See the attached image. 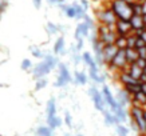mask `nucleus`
Instances as JSON below:
<instances>
[{"label":"nucleus","instance_id":"obj_1","mask_svg":"<svg viewBox=\"0 0 146 136\" xmlns=\"http://www.w3.org/2000/svg\"><path fill=\"white\" fill-rule=\"evenodd\" d=\"M111 9L115 13V16L118 20H125V22H130L131 16L134 15L133 12V5L127 3L126 0H113L111 3Z\"/></svg>","mask_w":146,"mask_h":136},{"label":"nucleus","instance_id":"obj_2","mask_svg":"<svg viewBox=\"0 0 146 136\" xmlns=\"http://www.w3.org/2000/svg\"><path fill=\"white\" fill-rule=\"evenodd\" d=\"M131 119L134 120V123L137 124L138 132L141 133H146V119H145V110L139 107V105L134 104L131 107Z\"/></svg>","mask_w":146,"mask_h":136},{"label":"nucleus","instance_id":"obj_3","mask_svg":"<svg viewBox=\"0 0 146 136\" xmlns=\"http://www.w3.org/2000/svg\"><path fill=\"white\" fill-rule=\"evenodd\" d=\"M118 37V34L115 30L110 28L107 26H102L99 30V40L102 41L103 45H109V44H115V40Z\"/></svg>","mask_w":146,"mask_h":136},{"label":"nucleus","instance_id":"obj_4","mask_svg":"<svg viewBox=\"0 0 146 136\" xmlns=\"http://www.w3.org/2000/svg\"><path fill=\"white\" fill-rule=\"evenodd\" d=\"M98 19L102 22L103 26H107L115 30V24L118 22V19L115 16V13L113 12V9H105V11H101V12H98Z\"/></svg>","mask_w":146,"mask_h":136},{"label":"nucleus","instance_id":"obj_5","mask_svg":"<svg viewBox=\"0 0 146 136\" xmlns=\"http://www.w3.org/2000/svg\"><path fill=\"white\" fill-rule=\"evenodd\" d=\"M109 67L114 68V70H122L123 71L126 67H129L127 59H126V51L125 49H118L117 55L114 56V59L111 60V63L109 64Z\"/></svg>","mask_w":146,"mask_h":136},{"label":"nucleus","instance_id":"obj_6","mask_svg":"<svg viewBox=\"0 0 146 136\" xmlns=\"http://www.w3.org/2000/svg\"><path fill=\"white\" fill-rule=\"evenodd\" d=\"M89 95L91 96L94 101V107L97 108L99 112H105V105H106V101H105V97L102 95V92H99V89H97L95 87H91L89 89Z\"/></svg>","mask_w":146,"mask_h":136},{"label":"nucleus","instance_id":"obj_7","mask_svg":"<svg viewBox=\"0 0 146 136\" xmlns=\"http://www.w3.org/2000/svg\"><path fill=\"white\" fill-rule=\"evenodd\" d=\"M102 95H103V97H105V101H106V104L110 107L111 112H114L118 107H119V104H118V101H117V97H114V95L111 93L110 88L107 87V85H103V88H102Z\"/></svg>","mask_w":146,"mask_h":136},{"label":"nucleus","instance_id":"obj_8","mask_svg":"<svg viewBox=\"0 0 146 136\" xmlns=\"http://www.w3.org/2000/svg\"><path fill=\"white\" fill-rule=\"evenodd\" d=\"M118 52V47L115 44H109V45H103V49H102V53H103V59H105V63L106 64H110L111 60L114 59V56Z\"/></svg>","mask_w":146,"mask_h":136},{"label":"nucleus","instance_id":"obj_9","mask_svg":"<svg viewBox=\"0 0 146 136\" xmlns=\"http://www.w3.org/2000/svg\"><path fill=\"white\" fill-rule=\"evenodd\" d=\"M115 31L118 36H129V34L133 31L130 22H125V20H118L115 24Z\"/></svg>","mask_w":146,"mask_h":136},{"label":"nucleus","instance_id":"obj_10","mask_svg":"<svg viewBox=\"0 0 146 136\" xmlns=\"http://www.w3.org/2000/svg\"><path fill=\"white\" fill-rule=\"evenodd\" d=\"M130 24H131L133 31H135V32L146 28V24L143 22V16H139V15H133L131 19H130Z\"/></svg>","mask_w":146,"mask_h":136},{"label":"nucleus","instance_id":"obj_11","mask_svg":"<svg viewBox=\"0 0 146 136\" xmlns=\"http://www.w3.org/2000/svg\"><path fill=\"white\" fill-rule=\"evenodd\" d=\"M119 80L122 81L123 85H131V84H141V81L137 79H134L131 75L127 72V70L123 71V72H121L119 74Z\"/></svg>","mask_w":146,"mask_h":136},{"label":"nucleus","instance_id":"obj_12","mask_svg":"<svg viewBox=\"0 0 146 136\" xmlns=\"http://www.w3.org/2000/svg\"><path fill=\"white\" fill-rule=\"evenodd\" d=\"M51 71V68H50L47 64H46L44 62L40 63V64H38V66L35 67V70H34V78H36V79H40V78H43L44 75H47Z\"/></svg>","mask_w":146,"mask_h":136},{"label":"nucleus","instance_id":"obj_13","mask_svg":"<svg viewBox=\"0 0 146 136\" xmlns=\"http://www.w3.org/2000/svg\"><path fill=\"white\" fill-rule=\"evenodd\" d=\"M89 30L90 27L86 24V23H80L78 24L75 30V40L80 39V37H86V36H89Z\"/></svg>","mask_w":146,"mask_h":136},{"label":"nucleus","instance_id":"obj_14","mask_svg":"<svg viewBox=\"0 0 146 136\" xmlns=\"http://www.w3.org/2000/svg\"><path fill=\"white\" fill-rule=\"evenodd\" d=\"M127 72L131 75V76H133L134 79L139 80V79H141V76H142V74H143V70H142L141 67H138L137 64L134 63V64H129Z\"/></svg>","mask_w":146,"mask_h":136},{"label":"nucleus","instance_id":"obj_15","mask_svg":"<svg viewBox=\"0 0 146 136\" xmlns=\"http://www.w3.org/2000/svg\"><path fill=\"white\" fill-rule=\"evenodd\" d=\"M102 114H103V119H105L106 125H117V124H119V122H118L117 116L114 115V112L105 111V112H102Z\"/></svg>","mask_w":146,"mask_h":136},{"label":"nucleus","instance_id":"obj_16","mask_svg":"<svg viewBox=\"0 0 146 136\" xmlns=\"http://www.w3.org/2000/svg\"><path fill=\"white\" fill-rule=\"evenodd\" d=\"M46 111H47V119H51L56 116V101H55V99H50L47 101Z\"/></svg>","mask_w":146,"mask_h":136},{"label":"nucleus","instance_id":"obj_17","mask_svg":"<svg viewBox=\"0 0 146 136\" xmlns=\"http://www.w3.org/2000/svg\"><path fill=\"white\" fill-rule=\"evenodd\" d=\"M125 51H126V59L129 64H134L139 59V53L135 48H126Z\"/></svg>","mask_w":146,"mask_h":136},{"label":"nucleus","instance_id":"obj_18","mask_svg":"<svg viewBox=\"0 0 146 136\" xmlns=\"http://www.w3.org/2000/svg\"><path fill=\"white\" fill-rule=\"evenodd\" d=\"M130 100H131V96L126 92V89L119 91V92H118V95H117V101H118V104H119L121 107H125V105L127 104Z\"/></svg>","mask_w":146,"mask_h":136},{"label":"nucleus","instance_id":"obj_19","mask_svg":"<svg viewBox=\"0 0 146 136\" xmlns=\"http://www.w3.org/2000/svg\"><path fill=\"white\" fill-rule=\"evenodd\" d=\"M114 115L117 116L119 124H123V123L127 122V112H126V110H125V107H121L119 105V107L114 111Z\"/></svg>","mask_w":146,"mask_h":136},{"label":"nucleus","instance_id":"obj_20","mask_svg":"<svg viewBox=\"0 0 146 136\" xmlns=\"http://www.w3.org/2000/svg\"><path fill=\"white\" fill-rule=\"evenodd\" d=\"M82 59H83L84 64L89 67V68H95V67H98L97 63H95V59H93V56H91L89 52H84L83 56H82Z\"/></svg>","mask_w":146,"mask_h":136},{"label":"nucleus","instance_id":"obj_21","mask_svg":"<svg viewBox=\"0 0 146 136\" xmlns=\"http://www.w3.org/2000/svg\"><path fill=\"white\" fill-rule=\"evenodd\" d=\"M133 101L134 103H137L135 105H139V107H142V105H145L146 104V93H143L141 91V92H138V93H135L133 97Z\"/></svg>","mask_w":146,"mask_h":136},{"label":"nucleus","instance_id":"obj_22","mask_svg":"<svg viewBox=\"0 0 146 136\" xmlns=\"http://www.w3.org/2000/svg\"><path fill=\"white\" fill-rule=\"evenodd\" d=\"M125 89H126V92L130 95V96L133 97L135 93L141 92V84H131V85H125Z\"/></svg>","mask_w":146,"mask_h":136},{"label":"nucleus","instance_id":"obj_23","mask_svg":"<svg viewBox=\"0 0 146 136\" xmlns=\"http://www.w3.org/2000/svg\"><path fill=\"white\" fill-rule=\"evenodd\" d=\"M59 71H60V74H59V75H60L62 78H64L68 83H71V81H72V78H71L70 72H68V70H67V67L64 66V64H59Z\"/></svg>","mask_w":146,"mask_h":136},{"label":"nucleus","instance_id":"obj_24","mask_svg":"<svg viewBox=\"0 0 146 136\" xmlns=\"http://www.w3.org/2000/svg\"><path fill=\"white\" fill-rule=\"evenodd\" d=\"M47 125H48L51 129L58 128V127H60V125H62V120H60V118H58V116L51 118V119H47Z\"/></svg>","mask_w":146,"mask_h":136},{"label":"nucleus","instance_id":"obj_25","mask_svg":"<svg viewBox=\"0 0 146 136\" xmlns=\"http://www.w3.org/2000/svg\"><path fill=\"white\" fill-rule=\"evenodd\" d=\"M72 7H74V9H75V18H78V19H83L84 16H86V9L82 7L80 4H78V3H74L72 4Z\"/></svg>","mask_w":146,"mask_h":136},{"label":"nucleus","instance_id":"obj_26","mask_svg":"<svg viewBox=\"0 0 146 136\" xmlns=\"http://www.w3.org/2000/svg\"><path fill=\"white\" fill-rule=\"evenodd\" d=\"M36 133L38 136H52V129L47 125H42L36 129Z\"/></svg>","mask_w":146,"mask_h":136},{"label":"nucleus","instance_id":"obj_27","mask_svg":"<svg viewBox=\"0 0 146 136\" xmlns=\"http://www.w3.org/2000/svg\"><path fill=\"white\" fill-rule=\"evenodd\" d=\"M115 45L118 47V49H126L127 48V40L126 36H118L115 40Z\"/></svg>","mask_w":146,"mask_h":136},{"label":"nucleus","instance_id":"obj_28","mask_svg":"<svg viewBox=\"0 0 146 136\" xmlns=\"http://www.w3.org/2000/svg\"><path fill=\"white\" fill-rule=\"evenodd\" d=\"M63 47H64V39L59 37L56 40V43L54 45V52L55 53H63Z\"/></svg>","mask_w":146,"mask_h":136},{"label":"nucleus","instance_id":"obj_29","mask_svg":"<svg viewBox=\"0 0 146 136\" xmlns=\"http://www.w3.org/2000/svg\"><path fill=\"white\" fill-rule=\"evenodd\" d=\"M44 63L50 67V68H51V70H52L54 67H56L58 59H56V57H54V56H51V55H47V56L44 57Z\"/></svg>","mask_w":146,"mask_h":136},{"label":"nucleus","instance_id":"obj_30","mask_svg":"<svg viewBox=\"0 0 146 136\" xmlns=\"http://www.w3.org/2000/svg\"><path fill=\"white\" fill-rule=\"evenodd\" d=\"M133 12L134 15H139V16H143V8H142V3H138V1H135V3H133Z\"/></svg>","mask_w":146,"mask_h":136},{"label":"nucleus","instance_id":"obj_31","mask_svg":"<svg viewBox=\"0 0 146 136\" xmlns=\"http://www.w3.org/2000/svg\"><path fill=\"white\" fill-rule=\"evenodd\" d=\"M75 81H76V84L79 83L82 85H84L86 81H87V78H86V75L83 72H75Z\"/></svg>","mask_w":146,"mask_h":136},{"label":"nucleus","instance_id":"obj_32","mask_svg":"<svg viewBox=\"0 0 146 136\" xmlns=\"http://www.w3.org/2000/svg\"><path fill=\"white\" fill-rule=\"evenodd\" d=\"M126 40H127V48H135L137 35H129V36H126Z\"/></svg>","mask_w":146,"mask_h":136},{"label":"nucleus","instance_id":"obj_33","mask_svg":"<svg viewBox=\"0 0 146 136\" xmlns=\"http://www.w3.org/2000/svg\"><path fill=\"white\" fill-rule=\"evenodd\" d=\"M115 127H117V133H118V136H127L129 135V129L125 127V125L117 124Z\"/></svg>","mask_w":146,"mask_h":136},{"label":"nucleus","instance_id":"obj_34","mask_svg":"<svg viewBox=\"0 0 146 136\" xmlns=\"http://www.w3.org/2000/svg\"><path fill=\"white\" fill-rule=\"evenodd\" d=\"M67 84H68V81H67V80L64 79V78H62V76L59 75V76H58V79H56V81H55V84H54V85H55V87L62 88V87H66Z\"/></svg>","mask_w":146,"mask_h":136},{"label":"nucleus","instance_id":"obj_35","mask_svg":"<svg viewBox=\"0 0 146 136\" xmlns=\"http://www.w3.org/2000/svg\"><path fill=\"white\" fill-rule=\"evenodd\" d=\"M46 85H47V80H46L44 78H40L35 83V89H42V88H44Z\"/></svg>","mask_w":146,"mask_h":136},{"label":"nucleus","instance_id":"obj_36","mask_svg":"<svg viewBox=\"0 0 146 136\" xmlns=\"http://www.w3.org/2000/svg\"><path fill=\"white\" fill-rule=\"evenodd\" d=\"M47 28H48L50 34H56V31H59L58 27L55 26V24H52V23H47Z\"/></svg>","mask_w":146,"mask_h":136},{"label":"nucleus","instance_id":"obj_37","mask_svg":"<svg viewBox=\"0 0 146 136\" xmlns=\"http://www.w3.org/2000/svg\"><path fill=\"white\" fill-rule=\"evenodd\" d=\"M135 35H137L138 37H141V39L146 43V28L145 30H141V31H137L135 32Z\"/></svg>","mask_w":146,"mask_h":136},{"label":"nucleus","instance_id":"obj_38","mask_svg":"<svg viewBox=\"0 0 146 136\" xmlns=\"http://www.w3.org/2000/svg\"><path fill=\"white\" fill-rule=\"evenodd\" d=\"M146 45V43L143 41V40L141 39V37H138L137 36V43H135V49H139V48H142V47H145Z\"/></svg>","mask_w":146,"mask_h":136},{"label":"nucleus","instance_id":"obj_39","mask_svg":"<svg viewBox=\"0 0 146 136\" xmlns=\"http://www.w3.org/2000/svg\"><path fill=\"white\" fill-rule=\"evenodd\" d=\"M135 64H137L138 67H141L142 70H143V68H146V59H142V57H139L137 62H135Z\"/></svg>","mask_w":146,"mask_h":136},{"label":"nucleus","instance_id":"obj_40","mask_svg":"<svg viewBox=\"0 0 146 136\" xmlns=\"http://www.w3.org/2000/svg\"><path fill=\"white\" fill-rule=\"evenodd\" d=\"M20 67H22V70H28V68L31 67V62H30L28 59H24L22 62V66Z\"/></svg>","mask_w":146,"mask_h":136},{"label":"nucleus","instance_id":"obj_41","mask_svg":"<svg viewBox=\"0 0 146 136\" xmlns=\"http://www.w3.org/2000/svg\"><path fill=\"white\" fill-rule=\"evenodd\" d=\"M64 122L68 127H72V119H71V115L68 112H66V116H64Z\"/></svg>","mask_w":146,"mask_h":136},{"label":"nucleus","instance_id":"obj_42","mask_svg":"<svg viewBox=\"0 0 146 136\" xmlns=\"http://www.w3.org/2000/svg\"><path fill=\"white\" fill-rule=\"evenodd\" d=\"M138 53H139V57H142V59H146V45L145 47H142V48L137 49Z\"/></svg>","mask_w":146,"mask_h":136},{"label":"nucleus","instance_id":"obj_43","mask_svg":"<svg viewBox=\"0 0 146 136\" xmlns=\"http://www.w3.org/2000/svg\"><path fill=\"white\" fill-rule=\"evenodd\" d=\"M83 19H84V23H86V24H87V26H89L90 28H93V26H94V24H93V20H91V19H90L89 16H87V15H86V16H84Z\"/></svg>","mask_w":146,"mask_h":136},{"label":"nucleus","instance_id":"obj_44","mask_svg":"<svg viewBox=\"0 0 146 136\" xmlns=\"http://www.w3.org/2000/svg\"><path fill=\"white\" fill-rule=\"evenodd\" d=\"M82 47H83V40H82V37H80V39L76 40V51H80Z\"/></svg>","mask_w":146,"mask_h":136},{"label":"nucleus","instance_id":"obj_45","mask_svg":"<svg viewBox=\"0 0 146 136\" xmlns=\"http://www.w3.org/2000/svg\"><path fill=\"white\" fill-rule=\"evenodd\" d=\"M31 53H32V55H34L35 57H42V53L39 52V49H38V48H32Z\"/></svg>","mask_w":146,"mask_h":136},{"label":"nucleus","instance_id":"obj_46","mask_svg":"<svg viewBox=\"0 0 146 136\" xmlns=\"http://www.w3.org/2000/svg\"><path fill=\"white\" fill-rule=\"evenodd\" d=\"M51 4H58V5H60V4H63V1L64 0H48Z\"/></svg>","mask_w":146,"mask_h":136},{"label":"nucleus","instance_id":"obj_47","mask_svg":"<svg viewBox=\"0 0 146 136\" xmlns=\"http://www.w3.org/2000/svg\"><path fill=\"white\" fill-rule=\"evenodd\" d=\"M32 3L35 5V8H40V5H42V0H32Z\"/></svg>","mask_w":146,"mask_h":136},{"label":"nucleus","instance_id":"obj_48","mask_svg":"<svg viewBox=\"0 0 146 136\" xmlns=\"http://www.w3.org/2000/svg\"><path fill=\"white\" fill-rule=\"evenodd\" d=\"M5 4H7V3H5V0H0V12H1V11L4 9Z\"/></svg>","mask_w":146,"mask_h":136},{"label":"nucleus","instance_id":"obj_49","mask_svg":"<svg viewBox=\"0 0 146 136\" xmlns=\"http://www.w3.org/2000/svg\"><path fill=\"white\" fill-rule=\"evenodd\" d=\"M80 1H82V7H83L84 9L89 8V3H87V0H80Z\"/></svg>","mask_w":146,"mask_h":136},{"label":"nucleus","instance_id":"obj_50","mask_svg":"<svg viewBox=\"0 0 146 136\" xmlns=\"http://www.w3.org/2000/svg\"><path fill=\"white\" fill-rule=\"evenodd\" d=\"M139 81H141V84H142V83H146V74H142V76H141V79H139Z\"/></svg>","mask_w":146,"mask_h":136},{"label":"nucleus","instance_id":"obj_51","mask_svg":"<svg viewBox=\"0 0 146 136\" xmlns=\"http://www.w3.org/2000/svg\"><path fill=\"white\" fill-rule=\"evenodd\" d=\"M141 89H142V92L146 93V83H142L141 84Z\"/></svg>","mask_w":146,"mask_h":136},{"label":"nucleus","instance_id":"obj_52","mask_svg":"<svg viewBox=\"0 0 146 136\" xmlns=\"http://www.w3.org/2000/svg\"><path fill=\"white\" fill-rule=\"evenodd\" d=\"M134 1H138V3H142V1H145V0H134Z\"/></svg>","mask_w":146,"mask_h":136},{"label":"nucleus","instance_id":"obj_53","mask_svg":"<svg viewBox=\"0 0 146 136\" xmlns=\"http://www.w3.org/2000/svg\"><path fill=\"white\" fill-rule=\"evenodd\" d=\"M143 22H145V24H146V15H143Z\"/></svg>","mask_w":146,"mask_h":136},{"label":"nucleus","instance_id":"obj_54","mask_svg":"<svg viewBox=\"0 0 146 136\" xmlns=\"http://www.w3.org/2000/svg\"><path fill=\"white\" fill-rule=\"evenodd\" d=\"M145 119H146V110H145Z\"/></svg>","mask_w":146,"mask_h":136},{"label":"nucleus","instance_id":"obj_55","mask_svg":"<svg viewBox=\"0 0 146 136\" xmlns=\"http://www.w3.org/2000/svg\"><path fill=\"white\" fill-rule=\"evenodd\" d=\"M64 136H71V135H67V133H66V135H64Z\"/></svg>","mask_w":146,"mask_h":136},{"label":"nucleus","instance_id":"obj_56","mask_svg":"<svg viewBox=\"0 0 146 136\" xmlns=\"http://www.w3.org/2000/svg\"><path fill=\"white\" fill-rule=\"evenodd\" d=\"M78 136H83V135H78Z\"/></svg>","mask_w":146,"mask_h":136},{"label":"nucleus","instance_id":"obj_57","mask_svg":"<svg viewBox=\"0 0 146 136\" xmlns=\"http://www.w3.org/2000/svg\"><path fill=\"white\" fill-rule=\"evenodd\" d=\"M145 136H146V133H145Z\"/></svg>","mask_w":146,"mask_h":136}]
</instances>
